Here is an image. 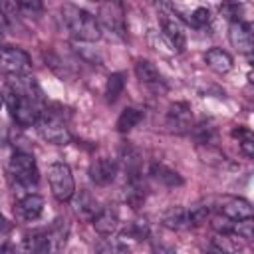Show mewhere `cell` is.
<instances>
[{
	"label": "cell",
	"mask_w": 254,
	"mask_h": 254,
	"mask_svg": "<svg viewBox=\"0 0 254 254\" xmlns=\"http://www.w3.org/2000/svg\"><path fill=\"white\" fill-rule=\"evenodd\" d=\"M91 2H95V0H91Z\"/></svg>",
	"instance_id": "38"
},
{
	"label": "cell",
	"mask_w": 254,
	"mask_h": 254,
	"mask_svg": "<svg viewBox=\"0 0 254 254\" xmlns=\"http://www.w3.org/2000/svg\"><path fill=\"white\" fill-rule=\"evenodd\" d=\"M91 224H93L95 232H99L101 236H111V234L117 232V228H119V216H117V210L111 208V206L97 210L95 216L91 218Z\"/></svg>",
	"instance_id": "14"
},
{
	"label": "cell",
	"mask_w": 254,
	"mask_h": 254,
	"mask_svg": "<svg viewBox=\"0 0 254 254\" xmlns=\"http://www.w3.org/2000/svg\"><path fill=\"white\" fill-rule=\"evenodd\" d=\"M48 181H50L52 194L60 202L71 200V196L75 192V183H73L71 169L65 163H52L48 167Z\"/></svg>",
	"instance_id": "6"
},
{
	"label": "cell",
	"mask_w": 254,
	"mask_h": 254,
	"mask_svg": "<svg viewBox=\"0 0 254 254\" xmlns=\"http://www.w3.org/2000/svg\"><path fill=\"white\" fill-rule=\"evenodd\" d=\"M204 62H206V65L212 69V71H216V73H228L230 69H232V56L228 54V52H224V50H220V48H210L206 54H204Z\"/></svg>",
	"instance_id": "15"
},
{
	"label": "cell",
	"mask_w": 254,
	"mask_h": 254,
	"mask_svg": "<svg viewBox=\"0 0 254 254\" xmlns=\"http://www.w3.org/2000/svg\"><path fill=\"white\" fill-rule=\"evenodd\" d=\"M89 179L95 183V185H107L115 179L117 175V163L113 159H107V157H101V159H95L91 161L89 165V171H87Z\"/></svg>",
	"instance_id": "12"
},
{
	"label": "cell",
	"mask_w": 254,
	"mask_h": 254,
	"mask_svg": "<svg viewBox=\"0 0 254 254\" xmlns=\"http://www.w3.org/2000/svg\"><path fill=\"white\" fill-rule=\"evenodd\" d=\"M24 250L28 252H50L54 250L48 230H32L24 236Z\"/></svg>",
	"instance_id": "19"
},
{
	"label": "cell",
	"mask_w": 254,
	"mask_h": 254,
	"mask_svg": "<svg viewBox=\"0 0 254 254\" xmlns=\"http://www.w3.org/2000/svg\"><path fill=\"white\" fill-rule=\"evenodd\" d=\"M8 89L14 91V93H18V95H24V97L36 101L38 105L44 103L40 85L28 73H8Z\"/></svg>",
	"instance_id": "10"
},
{
	"label": "cell",
	"mask_w": 254,
	"mask_h": 254,
	"mask_svg": "<svg viewBox=\"0 0 254 254\" xmlns=\"http://www.w3.org/2000/svg\"><path fill=\"white\" fill-rule=\"evenodd\" d=\"M10 175L12 179L24 187V189H34L40 181V173H38V167H36V159L30 155V153H14L12 159H10Z\"/></svg>",
	"instance_id": "5"
},
{
	"label": "cell",
	"mask_w": 254,
	"mask_h": 254,
	"mask_svg": "<svg viewBox=\"0 0 254 254\" xmlns=\"http://www.w3.org/2000/svg\"><path fill=\"white\" fill-rule=\"evenodd\" d=\"M4 101L8 103V109H10L12 119L20 127H32V125H36V121L40 117V111H42V107L36 101L28 99L24 95H18V93H14L10 89H8L6 97H4Z\"/></svg>",
	"instance_id": "4"
},
{
	"label": "cell",
	"mask_w": 254,
	"mask_h": 254,
	"mask_svg": "<svg viewBox=\"0 0 254 254\" xmlns=\"http://www.w3.org/2000/svg\"><path fill=\"white\" fill-rule=\"evenodd\" d=\"M123 89H125V73H121V71L111 73L107 77V83H105V99H107V103H115L121 97Z\"/></svg>",
	"instance_id": "23"
},
{
	"label": "cell",
	"mask_w": 254,
	"mask_h": 254,
	"mask_svg": "<svg viewBox=\"0 0 254 254\" xmlns=\"http://www.w3.org/2000/svg\"><path fill=\"white\" fill-rule=\"evenodd\" d=\"M62 18L65 22V28L77 42H97L101 38L99 22L87 10H83L75 4H64Z\"/></svg>",
	"instance_id": "1"
},
{
	"label": "cell",
	"mask_w": 254,
	"mask_h": 254,
	"mask_svg": "<svg viewBox=\"0 0 254 254\" xmlns=\"http://www.w3.org/2000/svg\"><path fill=\"white\" fill-rule=\"evenodd\" d=\"M161 222L169 230H183V228L189 226V222H187V210L183 206H171V208H167L163 212Z\"/></svg>",
	"instance_id": "20"
},
{
	"label": "cell",
	"mask_w": 254,
	"mask_h": 254,
	"mask_svg": "<svg viewBox=\"0 0 254 254\" xmlns=\"http://www.w3.org/2000/svg\"><path fill=\"white\" fill-rule=\"evenodd\" d=\"M165 123L169 127V131H173V133H189V129L192 127V111H190V105L187 101H175V103H171L169 109H167Z\"/></svg>",
	"instance_id": "8"
},
{
	"label": "cell",
	"mask_w": 254,
	"mask_h": 254,
	"mask_svg": "<svg viewBox=\"0 0 254 254\" xmlns=\"http://www.w3.org/2000/svg\"><path fill=\"white\" fill-rule=\"evenodd\" d=\"M189 131H190L192 139L196 141V145H200V143H214L216 141V127L210 121H200L196 127H190Z\"/></svg>",
	"instance_id": "25"
},
{
	"label": "cell",
	"mask_w": 254,
	"mask_h": 254,
	"mask_svg": "<svg viewBox=\"0 0 254 254\" xmlns=\"http://www.w3.org/2000/svg\"><path fill=\"white\" fill-rule=\"evenodd\" d=\"M210 214H212V206H208L206 202H198L187 210V222L189 226H200L210 218Z\"/></svg>",
	"instance_id": "26"
},
{
	"label": "cell",
	"mask_w": 254,
	"mask_h": 254,
	"mask_svg": "<svg viewBox=\"0 0 254 254\" xmlns=\"http://www.w3.org/2000/svg\"><path fill=\"white\" fill-rule=\"evenodd\" d=\"M97 22H99V28L115 40H123L127 36L125 10L119 0H101Z\"/></svg>",
	"instance_id": "3"
},
{
	"label": "cell",
	"mask_w": 254,
	"mask_h": 254,
	"mask_svg": "<svg viewBox=\"0 0 254 254\" xmlns=\"http://www.w3.org/2000/svg\"><path fill=\"white\" fill-rule=\"evenodd\" d=\"M196 153H198L200 161L210 165V167H226V165H230L228 157L214 143H200V145H196Z\"/></svg>",
	"instance_id": "16"
},
{
	"label": "cell",
	"mask_w": 254,
	"mask_h": 254,
	"mask_svg": "<svg viewBox=\"0 0 254 254\" xmlns=\"http://www.w3.org/2000/svg\"><path fill=\"white\" fill-rule=\"evenodd\" d=\"M44 60H46V64H48V67L56 73V75H60L62 79H71V69H69V65L54 52V50H48V52H44Z\"/></svg>",
	"instance_id": "24"
},
{
	"label": "cell",
	"mask_w": 254,
	"mask_h": 254,
	"mask_svg": "<svg viewBox=\"0 0 254 254\" xmlns=\"http://www.w3.org/2000/svg\"><path fill=\"white\" fill-rule=\"evenodd\" d=\"M20 8H24L26 12H42L44 8V0H16Z\"/></svg>",
	"instance_id": "34"
},
{
	"label": "cell",
	"mask_w": 254,
	"mask_h": 254,
	"mask_svg": "<svg viewBox=\"0 0 254 254\" xmlns=\"http://www.w3.org/2000/svg\"><path fill=\"white\" fill-rule=\"evenodd\" d=\"M232 236H238V238H244V240H252L254 238V220H252V216L234 220Z\"/></svg>",
	"instance_id": "29"
},
{
	"label": "cell",
	"mask_w": 254,
	"mask_h": 254,
	"mask_svg": "<svg viewBox=\"0 0 254 254\" xmlns=\"http://www.w3.org/2000/svg\"><path fill=\"white\" fill-rule=\"evenodd\" d=\"M42 210H44V198H42L40 194H34V192L22 196V198L16 202V206H14L16 216H18L20 220H24V222L38 220L40 214H42Z\"/></svg>",
	"instance_id": "11"
},
{
	"label": "cell",
	"mask_w": 254,
	"mask_h": 254,
	"mask_svg": "<svg viewBox=\"0 0 254 254\" xmlns=\"http://www.w3.org/2000/svg\"><path fill=\"white\" fill-rule=\"evenodd\" d=\"M0 10L8 18L10 26H14L18 22V2L16 0H0Z\"/></svg>",
	"instance_id": "32"
},
{
	"label": "cell",
	"mask_w": 254,
	"mask_h": 254,
	"mask_svg": "<svg viewBox=\"0 0 254 254\" xmlns=\"http://www.w3.org/2000/svg\"><path fill=\"white\" fill-rule=\"evenodd\" d=\"M141 119H143V111L141 109H137V107H125L121 111V115L117 117L115 127H117L119 133H129L133 127H137L141 123Z\"/></svg>",
	"instance_id": "22"
},
{
	"label": "cell",
	"mask_w": 254,
	"mask_h": 254,
	"mask_svg": "<svg viewBox=\"0 0 254 254\" xmlns=\"http://www.w3.org/2000/svg\"><path fill=\"white\" fill-rule=\"evenodd\" d=\"M97 250L99 252H127L129 248L123 246V244H119V242H105V244H99Z\"/></svg>",
	"instance_id": "35"
},
{
	"label": "cell",
	"mask_w": 254,
	"mask_h": 254,
	"mask_svg": "<svg viewBox=\"0 0 254 254\" xmlns=\"http://www.w3.org/2000/svg\"><path fill=\"white\" fill-rule=\"evenodd\" d=\"M135 75L141 83L145 85H159L163 79H161V71L157 69V65L149 60H137L135 62Z\"/></svg>",
	"instance_id": "18"
},
{
	"label": "cell",
	"mask_w": 254,
	"mask_h": 254,
	"mask_svg": "<svg viewBox=\"0 0 254 254\" xmlns=\"http://www.w3.org/2000/svg\"><path fill=\"white\" fill-rule=\"evenodd\" d=\"M4 105V95H2V91H0V107Z\"/></svg>",
	"instance_id": "37"
},
{
	"label": "cell",
	"mask_w": 254,
	"mask_h": 254,
	"mask_svg": "<svg viewBox=\"0 0 254 254\" xmlns=\"http://www.w3.org/2000/svg\"><path fill=\"white\" fill-rule=\"evenodd\" d=\"M228 40H230V44H232L240 54L250 56L252 50H254V32H252V24H250V22H244V20L230 22Z\"/></svg>",
	"instance_id": "9"
},
{
	"label": "cell",
	"mask_w": 254,
	"mask_h": 254,
	"mask_svg": "<svg viewBox=\"0 0 254 254\" xmlns=\"http://www.w3.org/2000/svg\"><path fill=\"white\" fill-rule=\"evenodd\" d=\"M220 214L232 218V220H240V218H248L252 216V204L246 198H238V196H224L220 206H218Z\"/></svg>",
	"instance_id": "13"
},
{
	"label": "cell",
	"mask_w": 254,
	"mask_h": 254,
	"mask_svg": "<svg viewBox=\"0 0 254 254\" xmlns=\"http://www.w3.org/2000/svg\"><path fill=\"white\" fill-rule=\"evenodd\" d=\"M147 236H149V224H147V220L143 218V220H135V222H131V226H129L127 230H123L119 238H133V240H145Z\"/></svg>",
	"instance_id": "28"
},
{
	"label": "cell",
	"mask_w": 254,
	"mask_h": 254,
	"mask_svg": "<svg viewBox=\"0 0 254 254\" xmlns=\"http://www.w3.org/2000/svg\"><path fill=\"white\" fill-rule=\"evenodd\" d=\"M210 22V10L208 8H196L192 14H190V24L200 28V26H206Z\"/></svg>",
	"instance_id": "33"
},
{
	"label": "cell",
	"mask_w": 254,
	"mask_h": 254,
	"mask_svg": "<svg viewBox=\"0 0 254 254\" xmlns=\"http://www.w3.org/2000/svg\"><path fill=\"white\" fill-rule=\"evenodd\" d=\"M210 224H212V228H214L218 234H232V226H234V220L218 212V214L210 216Z\"/></svg>",
	"instance_id": "31"
},
{
	"label": "cell",
	"mask_w": 254,
	"mask_h": 254,
	"mask_svg": "<svg viewBox=\"0 0 254 254\" xmlns=\"http://www.w3.org/2000/svg\"><path fill=\"white\" fill-rule=\"evenodd\" d=\"M12 230V222H8L2 214H0V234H8Z\"/></svg>",
	"instance_id": "36"
},
{
	"label": "cell",
	"mask_w": 254,
	"mask_h": 254,
	"mask_svg": "<svg viewBox=\"0 0 254 254\" xmlns=\"http://www.w3.org/2000/svg\"><path fill=\"white\" fill-rule=\"evenodd\" d=\"M232 137H236V139H238L240 151H242L248 159H252V157H254V137H252L250 129H248V127L232 129Z\"/></svg>",
	"instance_id": "27"
},
{
	"label": "cell",
	"mask_w": 254,
	"mask_h": 254,
	"mask_svg": "<svg viewBox=\"0 0 254 254\" xmlns=\"http://www.w3.org/2000/svg\"><path fill=\"white\" fill-rule=\"evenodd\" d=\"M157 6H159V24L165 40L171 44L173 52H183L187 48V34L183 22L179 20V16L175 14V10L167 0H157Z\"/></svg>",
	"instance_id": "2"
},
{
	"label": "cell",
	"mask_w": 254,
	"mask_h": 254,
	"mask_svg": "<svg viewBox=\"0 0 254 254\" xmlns=\"http://www.w3.org/2000/svg\"><path fill=\"white\" fill-rule=\"evenodd\" d=\"M0 67L8 73H30L32 58L16 46H0Z\"/></svg>",
	"instance_id": "7"
},
{
	"label": "cell",
	"mask_w": 254,
	"mask_h": 254,
	"mask_svg": "<svg viewBox=\"0 0 254 254\" xmlns=\"http://www.w3.org/2000/svg\"><path fill=\"white\" fill-rule=\"evenodd\" d=\"M242 4L238 2V0H222L220 2V14L226 18V20H230V22H238V20H242Z\"/></svg>",
	"instance_id": "30"
},
{
	"label": "cell",
	"mask_w": 254,
	"mask_h": 254,
	"mask_svg": "<svg viewBox=\"0 0 254 254\" xmlns=\"http://www.w3.org/2000/svg\"><path fill=\"white\" fill-rule=\"evenodd\" d=\"M151 175H153V179H157L165 187H181L183 185V177L177 171H173V169H169V167H165L161 163H153L151 165Z\"/></svg>",
	"instance_id": "21"
},
{
	"label": "cell",
	"mask_w": 254,
	"mask_h": 254,
	"mask_svg": "<svg viewBox=\"0 0 254 254\" xmlns=\"http://www.w3.org/2000/svg\"><path fill=\"white\" fill-rule=\"evenodd\" d=\"M73 210L79 218H85V220H91L97 212V202L95 198L87 192V190H79L77 194L73 192Z\"/></svg>",
	"instance_id": "17"
}]
</instances>
